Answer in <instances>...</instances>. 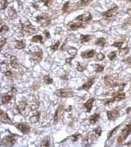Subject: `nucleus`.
<instances>
[{
	"mask_svg": "<svg viewBox=\"0 0 131 147\" xmlns=\"http://www.w3.org/2000/svg\"><path fill=\"white\" fill-rule=\"evenodd\" d=\"M126 97V94L124 92H115L112 94V98L111 99H109L108 101H107L105 103V105H108V104H110L111 103H113L115 101H122L123 99H125Z\"/></svg>",
	"mask_w": 131,
	"mask_h": 147,
	"instance_id": "20e7f679",
	"label": "nucleus"
},
{
	"mask_svg": "<svg viewBox=\"0 0 131 147\" xmlns=\"http://www.w3.org/2000/svg\"><path fill=\"white\" fill-rule=\"evenodd\" d=\"M9 28L8 27V26H7L6 25H4L3 26L1 27V33H4L6 32H9Z\"/></svg>",
	"mask_w": 131,
	"mask_h": 147,
	"instance_id": "ea45409f",
	"label": "nucleus"
},
{
	"mask_svg": "<svg viewBox=\"0 0 131 147\" xmlns=\"http://www.w3.org/2000/svg\"><path fill=\"white\" fill-rule=\"evenodd\" d=\"M22 30L28 35H31L36 32V29L32 26L29 21H26L24 23H21Z\"/></svg>",
	"mask_w": 131,
	"mask_h": 147,
	"instance_id": "423d86ee",
	"label": "nucleus"
},
{
	"mask_svg": "<svg viewBox=\"0 0 131 147\" xmlns=\"http://www.w3.org/2000/svg\"><path fill=\"white\" fill-rule=\"evenodd\" d=\"M44 82H45V84L49 85L53 84V80L52 78L50 77L49 75H45L44 76Z\"/></svg>",
	"mask_w": 131,
	"mask_h": 147,
	"instance_id": "2f4dec72",
	"label": "nucleus"
},
{
	"mask_svg": "<svg viewBox=\"0 0 131 147\" xmlns=\"http://www.w3.org/2000/svg\"><path fill=\"white\" fill-rule=\"evenodd\" d=\"M131 133V123L127 124L125 126V127L121 130L119 136L117 137V142L119 143H121L123 142L124 140L128 137V136Z\"/></svg>",
	"mask_w": 131,
	"mask_h": 147,
	"instance_id": "f257e3e1",
	"label": "nucleus"
},
{
	"mask_svg": "<svg viewBox=\"0 0 131 147\" xmlns=\"http://www.w3.org/2000/svg\"><path fill=\"white\" fill-rule=\"evenodd\" d=\"M120 126V125H118V126H117V127H115V128H114V129H113V130H112L111 131H109V132H108V139H109L110 138V137H111L112 135H113V134H114V132H116L117 130V129H118V128H119Z\"/></svg>",
	"mask_w": 131,
	"mask_h": 147,
	"instance_id": "58836bf2",
	"label": "nucleus"
},
{
	"mask_svg": "<svg viewBox=\"0 0 131 147\" xmlns=\"http://www.w3.org/2000/svg\"><path fill=\"white\" fill-rule=\"evenodd\" d=\"M129 51V48L128 47H126L124 48H119V55L120 56H123L127 55Z\"/></svg>",
	"mask_w": 131,
	"mask_h": 147,
	"instance_id": "c756f323",
	"label": "nucleus"
},
{
	"mask_svg": "<svg viewBox=\"0 0 131 147\" xmlns=\"http://www.w3.org/2000/svg\"><path fill=\"white\" fill-rule=\"evenodd\" d=\"M60 42L59 41H57V42H55L53 45H51V46H50V48H51L53 50H54V51L57 50L59 48V45H60Z\"/></svg>",
	"mask_w": 131,
	"mask_h": 147,
	"instance_id": "4c0bfd02",
	"label": "nucleus"
},
{
	"mask_svg": "<svg viewBox=\"0 0 131 147\" xmlns=\"http://www.w3.org/2000/svg\"><path fill=\"white\" fill-rule=\"evenodd\" d=\"M41 1L44 3L45 6L49 7V5L51 4V3L52 2V0H41Z\"/></svg>",
	"mask_w": 131,
	"mask_h": 147,
	"instance_id": "37998d69",
	"label": "nucleus"
},
{
	"mask_svg": "<svg viewBox=\"0 0 131 147\" xmlns=\"http://www.w3.org/2000/svg\"><path fill=\"white\" fill-rule=\"evenodd\" d=\"M1 10H4V9L7 7V6L8 4L7 0H4L3 3H1Z\"/></svg>",
	"mask_w": 131,
	"mask_h": 147,
	"instance_id": "c03bdc74",
	"label": "nucleus"
},
{
	"mask_svg": "<svg viewBox=\"0 0 131 147\" xmlns=\"http://www.w3.org/2000/svg\"><path fill=\"white\" fill-rule=\"evenodd\" d=\"M105 58V56L102 53H100L99 54H97V58L99 61H102V60H103Z\"/></svg>",
	"mask_w": 131,
	"mask_h": 147,
	"instance_id": "a18cd8bd",
	"label": "nucleus"
},
{
	"mask_svg": "<svg viewBox=\"0 0 131 147\" xmlns=\"http://www.w3.org/2000/svg\"><path fill=\"white\" fill-rule=\"evenodd\" d=\"M123 61L126 62L128 63V64H131V57H128V58H127L126 59L123 60Z\"/></svg>",
	"mask_w": 131,
	"mask_h": 147,
	"instance_id": "3c124183",
	"label": "nucleus"
},
{
	"mask_svg": "<svg viewBox=\"0 0 131 147\" xmlns=\"http://www.w3.org/2000/svg\"><path fill=\"white\" fill-rule=\"evenodd\" d=\"M6 42H7V39L6 38H2V39H1V50L3 48V47L5 45Z\"/></svg>",
	"mask_w": 131,
	"mask_h": 147,
	"instance_id": "de8ad7c7",
	"label": "nucleus"
},
{
	"mask_svg": "<svg viewBox=\"0 0 131 147\" xmlns=\"http://www.w3.org/2000/svg\"><path fill=\"white\" fill-rule=\"evenodd\" d=\"M118 6H115L114 7H112V9H110L106 11V12L103 13V16H104L106 18H111L112 16L115 15L117 13V10H118Z\"/></svg>",
	"mask_w": 131,
	"mask_h": 147,
	"instance_id": "f3484780",
	"label": "nucleus"
},
{
	"mask_svg": "<svg viewBox=\"0 0 131 147\" xmlns=\"http://www.w3.org/2000/svg\"><path fill=\"white\" fill-rule=\"evenodd\" d=\"M106 114L109 121H115L120 117V113L117 109L112 110L111 111H107Z\"/></svg>",
	"mask_w": 131,
	"mask_h": 147,
	"instance_id": "f8f14e48",
	"label": "nucleus"
},
{
	"mask_svg": "<svg viewBox=\"0 0 131 147\" xmlns=\"http://www.w3.org/2000/svg\"><path fill=\"white\" fill-rule=\"evenodd\" d=\"M13 98V95H10V94H6V95H3L1 98V102L3 104H6L8 103L12 100Z\"/></svg>",
	"mask_w": 131,
	"mask_h": 147,
	"instance_id": "5701e85b",
	"label": "nucleus"
},
{
	"mask_svg": "<svg viewBox=\"0 0 131 147\" xmlns=\"http://www.w3.org/2000/svg\"><path fill=\"white\" fill-rule=\"evenodd\" d=\"M67 42V41H65V42H64V44H63V45H62V47H60V50H62V51H64V50H65V48H65V42Z\"/></svg>",
	"mask_w": 131,
	"mask_h": 147,
	"instance_id": "864d4df0",
	"label": "nucleus"
},
{
	"mask_svg": "<svg viewBox=\"0 0 131 147\" xmlns=\"http://www.w3.org/2000/svg\"><path fill=\"white\" fill-rule=\"evenodd\" d=\"M92 18V16L90 12H86L85 13H84L83 14L81 15H79V16H77L76 19V20L80 21V22H88L89 21L91 20Z\"/></svg>",
	"mask_w": 131,
	"mask_h": 147,
	"instance_id": "ddd939ff",
	"label": "nucleus"
},
{
	"mask_svg": "<svg viewBox=\"0 0 131 147\" xmlns=\"http://www.w3.org/2000/svg\"><path fill=\"white\" fill-rule=\"evenodd\" d=\"M100 114H96L95 113L92 115H91L89 118V123L92 125H94L97 123V122L98 121V120L100 119Z\"/></svg>",
	"mask_w": 131,
	"mask_h": 147,
	"instance_id": "4be33fe9",
	"label": "nucleus"
},
{
	"mask_svg": "<svg viewBox=\"0 0 131 147\" xmlns=\"http://www.w3.org/2000/svg\"><path fill=\"white\" fill-rule=\"evenodd\" d=\"M43 56V52L41 50L32 53L30 54V59L36 64H38L42 61Z\"/></svg>",
	"mask_w": 131,
	"mask_h": 147,
	"instance_id": "9b49d317",
	"label": "nucleus"
},
{
	"mask_svg": "<svg viewBox=\"0 0 131 147\" xmlns=\"http://www.w3.org/2000/svg\"><path fill=\"white\" fill-rule=\"evenodd\" d=\"M127 1H131V0H127Z\"/></svg>",
	"mask_w": 131,
	"mask_h": 147,
	"instance_id": "13d9d810",
	"label": "nucleus"
},
{
	"mask_svg": "<svg viewBox=\"0 0 131 147\" xmlns=\"http://www.w3.org/2000/svg\"><path fill=\"white\" fill-rule=\"evenodd\" d=\"M106 39L105 38L102 37V38H99L97 39L96 42V45L103 47L106 44Z\"/></svg>",
	"mask_w": 131,
	"mask_h": 147,
	"instance_id": "a878e982",
	"label": "nucleus"
},
{
	"mask_svg": "<svg viewBox=\"0 0 131 147\" xmlns=\"http://www.w3.org/2000/svg\"><path fill=\"white\" fill-rule=\"evenodd\" d=\"M95 53H96V51L94 50H91L83 51V52H82L80 56L83 59H89L92 58L94 56Z\"/></svg>",
	"mask_w": 131,
	"mask_h": 147,
	"instance_id": "a211bd4d",
	"label": "nucleus"
},
{
	"mask_svg": "<svg viewBox=\"0 0 131 147\" xmlns=\"http://www.w3.org/2000/svg\"><path fill=\"white\" fill-rule=\"evenodd\" d=\"M128 23H129V24H130L131 25V19H129V21H128Z\"/></svg>",
	"mask_w": 131,
	"mask_h": 147,
	"instance_id": "4d7b16f0",
	"label": "nucleus"
},
{
	"mask_svg": "<svg viewBox=\"0 0 131 147\" xmlns=\"http://www.w3.org/2000/svg\"><path fill=\"white\" fill-rule=\"evenodd\" d=\"M123 44V42H115L113 44H112V46H114L115 47H117L119 48H121V47Z\"/></svg>",
	"mask_w": 131,
	"mask_h": 147,
	"instance_id": "79ce46f5",
	"label": "nucleus"
},
{
	"mask_svg": "<svg viewBox=\"0 0 131 147\" xmlns=\"http://www.w3.org/2000/svg\"><path fill=\"white\" fill-rule=\"evenodd\" d=\"M10 65L13 68L15 69H18L19 67V64L18 62L17 58L15 56H11L10 58Z\"/></svg>",
	"mask_w": 131,
	"mask_h": 147,
	"instance_id": "aec40b11",
	"label": "nucleus"
},
{
	"mask_svg": "<svg viewBox=\"0 0 131 147\" xmlns=\"http://www.w3.org/2000/svg\"><path fill=\"white\" fill-rule=\"evenodd\" d=\"M14 126L19 130L21 132H22L24 134H28L30 131L31 127L27 123L21 122V123H15L13 124Z\"/></svg>",
	"mask_w": 131,
	"mask_h": 147,
	"instance_id": "6e6552de",
	"label": "nucleus"
},
{
	"mask_svg": "<svg viewBox=\"0 0 131 147\" xmlns=\"http://www.w3.org/2000/svg\"><path fill=\"white\" fill-rule=\"evenodd\" d=\"M55 95L59 98H70L73 96V92L71 89L67 88H61L56 91Z\"/></svg>",
	"mask_w": 131,
	"mask_h": 147,
	"instance_id": "39448f33",
	"label": "nucleus"
},
{
	"mask_svg": "<svg viewBox=\"0 0 131 147\" xmlns=\"http://www.w3.org/2000/svg\"><path fill=\"white\" fill-rule=\"evenodd\" d=\"M74 58V57H71V58H68L66 59L65 62L67 64H70V65H71V61Z\"/></svg>",
	"mask_w": 131,
	"mask_h": 147,
	"instance_id": "8fccbe9b",
	"label": "nucleus"
},
{
	"mask_svg": "<svg viewBox=\"0 0 131 147\" xmlns=\"http://www.w3.org/2000/svg\"><path fill=\"white\" fill-rule=\"evenodd\" d=\"M40 115H41V112L40 111H38L36 113H35L33 116L30 118L29 121H30L31 123L32 124H35V123L38 122L40 118Z\"/></svg>",
	"mask_w": 131,
	"mask_h": 147,
	"instance_id": "412c9836",
	"label": "nucleus"
},
{
	"mask_svg": "<svg viewBox=\"0 0 131 147\" xmlns=\"http://www.w3.org/2000/svg\"><path fill=\"white\" fill-rule=\"evenodd\" d=\"M91 38L92 37L89 35H80V40L82 43H84V42H89L91 39Z\"/></svg>",
	"mask_w": 131,
	"mask_h": 147,
	"instance_id": "c85d7f7f",
	"label": "nucleus"
},
{
	"mask_svg": "<svg viewBox=\"0 0 131 147\" xmlns=\"http://www.w3.org/2000/svg\"><path fill=\"white\" fill-rule=\"evenodd\" d=\"M127 13L129 15L131 16V9H127Z\"/></svg>",
	"mask_w": 131,
	"mask_h": 147,
	"instance_id": "5fc2aeb1",
	"label": "nucleus"
},
{
	"mask_svg": "<svg viewBox=\"0 0 131 147\" xmlns=\"http://www.w3.org/2000/svg\"><path fill=\"white\" fill-rule=\"evenodd\" d=\"M104 82H105V85L108 87H115L120 85L118 82L115 81L114 77L111 76H108V75L105 76L104 77Z\"/></svg>",
	"mask_w": 131,
	"mask_h": 147,
	"instance_id": "1a4fd4ad",
	"label": "nucleus"
},
{
	"mask_svg": "<svg viewBox=\"0 0 131 147\" xmlns=\"http://www.w3.org/2000/svg\"><path fill=\"white\" fill-rule=\"evenodd\" d=\"M18 110L19 111V113L23 116L26 117L28 115L30 110H31L30 107L28 106L26 102L25 101H20L19 104L17 106Z\"/></svg>",
	"mask_w": 131,
	"mask_h": 147,
	"instance_id": "7ed1b4c3",
	"label": "nucleus"
},
{
	"mask_svg": "<svg viewBox=\"0 0 131 147\" xmlns=\"http://www.w3.org/2000/svg\"><path fill=\"white\" fill-rule=\"evenodd\" d=\"M44 35H45V36L47 38H50V33L47 30L44 31Z\"/></svg>",
	"mask_w": 131,
	"mask_h": 147,
	"instance_id": "603ef678",
	"label": "nucleus"
},
{
	"mask_svg": "<svg viewBox=\"0 0 131 147\" xmlns=\"http://www.w3.org/2000/svg\"><path fill=\"white\" fill-rule=\"evenodd\" d=\"M95 99L94 98H91V99H88L85 103L83 104V106L86 110V112L90 113L91 111L92 108V105L94 102Z\"/></svg>",
	"mask_w": 131,
	"mask_h": 147,
	"instance_id": "6ab92c4d",
	"label": "nucleus"
},
{
	"mask_svg": "<svg viewBox=\"0 0 131 147\" xmlns=\"http://www.w3.org/2000/svg\"><path fill=\"white\" fill-rule=\"evenodd\" d=\"M25 44L24 41L23 40L15 41V47L16 49L18 50L23 49V48H25Z\"/></svg>",
	"mask_w": 131,
	"mask_h": 147,
	"instance_id": "b1692460",
	"label": "nucleus"
},
{
	"mask_svg": "<svg viewBox=\"0 0 131 147\" xmlns=\"http://www.w3.org/2000/svg\"><path fill=\"white\" fill-rule=\"evenodd\" d=\"M63 111H64V105H60L58 107L57 109L56 110L55 113L54 115V121L55 124H57L59 121L60 118L62 115Z\"/></svg>",
	"mask_w": 131,
	"mask_h": 147,
	"instance_id": "2eb2a0df",
	"label": "nucleus"
},
{
	"mask_svg": "<svg viewBox=\"0 0 131 147\" xmlns=\"http://www.w3.org/2000/svg\"><path fill=\"white\" fill-rule=\"evenodd\" d=\"M16 142V139L12 135H7L2 139L1 145L4 147H13Z\"/></svg>",
	"mask_w": 131,
	"mask_h": 147,
	"instance_id": "0eeeda50",
	"label": "nucleus"
},
{
	"mask_svg": "<svg viewBox=\"0 0 131 147\" xmlns=\"http://www.w3.org/2000/svg\"><path fill=\"white\" fill-rule=\"evenodd\" d=\"M8 15L9 16L12 18H14L16 17L17 16V12H16V10H15L13 7H10L8 10Z\"/></svg>",
	"mask_w": 131,
	"mask_h": 147,
	"instance_id": "bb28decb",
	"label": "nucleus"
},
{
	"mask_svg": "<svg viewBox=\"0 0 131 147\" xmlns=\"http://www.w3.org/2000/svg\"><path fill=\"white\" fill-rule=\"evenodd\" d=\"M4 75L6 76H7V77H12V72H11V71H5L4 73Z\"/></svg>",
	"mask_w": 131,
	"mask_h": 147,
	"instance_id": "09e8293b",
	"label": "nucleus"
},
{
	"mask_svg": "<svg viewBox=\"0 0 131 147\" xmlns=\"http://www.w3.org/2000/svg\"><path fill=\"white\" fill-rule=\"evenodd\" d=\"M104 70V66L100 65V64H95L94 65V70L96 73H100L102 72Z\"/></svg>",
	"mask_w": 131,
	"mask_h": 147,
	"instance_id": "473e14b6",
	"label": "nucleus"
},
{
	"mask_svg": "<svg viewBox=\"0 0 131 147\" xmlns=\"http://www.w3.org/2000/svg\"><path fill=\"white\" fill-rule=\"evenodd\" d=\"M86 67L82 66V64H81V63L79 62H77V71H80V72H83L85 70H86Z\"/></svg>",
	"mask_w": 131,
	"mask_h": 147,
	"instance_id": "f704fd0d",
	"label": "nucleus"
},
{
	"mask_svg": "<svg viewBox=\"0 0 131 147\" xmlns=\"http://www.w3.org/2000/svg\"><path fill=\"white\" fill-rule=\"evenodd\" d=\"M93 0H82L81 2H80V4L82 6H87L89 4V3H91Z\"/></svg>",
	"mask_w": 131,
	"mask_h": 147,
	"instance_id": "a19ab883",
	"label": "nucleus"
},
{
	"mask_svg": "<svg viewBox=\"0 0 131 147\" xmlns=\"http://www.w3.org/2000/svg\"><path fill=\"white\" fill-rule=\"evenodd\" d=\"M116 56H117V53L115 51H112V52L110 53H109V54L108 55V57L109 58V60H111V61L114 60V59L116 58Z\"/></svg>",
	"mask_w": 131,
	"mask_h": 147,
	"instance_id": "e433bc0d",
	"label": "nucleus"
},
{
	"mask_svg": "<svg viewBox=\"0 0 131 147\" xmlns=\"http://www.w3.org/2000/svg\"><path fill=\"white\" fill-rule=\"evenodd\" d=\"M36 22L41 25V26L43 27L48 26L51 23V18H50L48 14H41L40 15H38L36 17Z\"/></svg>",
	"mask_w": 131,
	"mask_h": 147,
	"instance_id": "f03ea898",
	"label": "nucleus"
},
{
	"mask_svg": "<svg viewBox=\"0 0 131 147\" xmlns=\"http://www.w3.org/2000/svg\"><path fill=\"white\" fill-rule=\"evenodd\" d=\"M0 119H1V122L4 123V124H10V125L13 124L10 118L8 116L7 113H5L2 110H1V111H0Z\"/></svg>",
	"mask_w": 131,
	"mask_h": 147,
	"instance_id": "4468645a",
	"label": "nucleus"
},
{
	"mask_svg": "<svg viewBox=\"0 0 131 147\" xmlns=\"http://www.w3.org/2000/svg\"><path fill=\"white\" fill-rule=\"evenodd\" d=\"M80 134H73L71 136V140L73 142L77 141V140L79 139V137L80 136Z\"/></svg>",
	"mask_w": 131,
	"mask_h": 147,
	"instance_id": "49530a36",
	"label": "nucleus"
},
{
	"mask_svg": "<svg viewBox=\"0 0 131 147\" xmlns=\"http://www.w3.org/2000/svg\"><path fill=\"white\" fill-rule=\"evenodd\" d=\"M50 138L49 136H47L42 139L41 141V147H50Z\"/></svg>",
	"mask_w": 131,
	"mask_h": 147,
	"instance_id": "cd10ccee",
	"label": "nucleus"
},
{
	"mask_svg": "<svg viewBox=\"0 0 131 147\" xmlns=\"http://www.w3.org/2000/svg\"><path fill=\"white\" fill-rule=\"evenodd\" d=\"M69 6H70V2L67 1L63 5V7L62 8V10L63 13H67L68 10L69 9Z\"/></svg>",
	"mask_w": 131,
	"mask_h": 147,
	"instance_id": "72a5a7b5",
	"label": "nucleus"
},
{
	"mask_svg": "<svg viewBox=\"0 0 131 147\" xmlns=\"http://www.w3.org/2000/svg\"><path fill=\"white\" fill-rule=\"evenodd\" d=\"M131 107H129V108H127V110H126V113H127V114H129V112H130V111H131Z\"/></svg>",
	"mask_w": 131,
	"mask_h": 147,
	"instance_id": "6e6d98bb",
	"label": "nucleus"
},
{
	"mask_svg": "<svg viewBox=\"0 0 131 147\" xmlns=\"http://www.w3.org/2000/svg\"><path fill=\"white\" fill-rule=\"evenodd\" d=\"M93 131L96 133V135L98 136H101V134H102V130L100 127H97L96 128L94 129Z\"/></svg>",
	"mask_w": 131,
	"mask_h": 147,
	"instance_id": "c9c22d12",
	"label": "nucleus"
},
{
	"mask_svg": "<svg viewBox=\"0 0 131 147\" xmlns=\"http://www.w3.org/2000/svg\"><path fill=\"white\" fill-rule=\"evenodd\" d=\"M94 80H95V77H91L90 79H88L86 82L82 86H81L80 88H78L79 90H86V91H88L90 89V88L91 87L92 85L94 84Z\"/></svg>",
	"mask_w": 131,
	"mask_h": 147,
	"instance_id": "dca6fc26",
	"label": "nucleus"
},
{
	"mask_svg": "<svg viewBox=\"0 0 131 147\" xmlns=\"http://www.w3.org/2000/svg\"><path fill=\"white\" fill-rule=\"evenodd\" d=\"M83 27V22L79 21L75 19L74 21H73L71 22H70L67 24V29L69 30L74 31L77 30L79 28Z\"/></svg>",
	"mask_w": 131,
	"mask_h": 147,
	"instance_id": "9d476101",
	"label": "nucleus"
},
{
	"mask_svg": "<svg viewBox=\"0 0 131 147\" xmlns=\"http://www.w3.org/2000/svg\"><path fill=\"white\" fill-rule=\"evenodd\" d=\"M67 52H68L69 55L74 57L75 56L77 55V49L76 47H69L68 49H67Z\"/></svg>",
	"mask_w": 131,
	"mask_h": 147,
	"instance_id": "393cba45",
	"label": "nucleus"
},
{
	"mask_svg": "<svg viewBox=\"0 0 131 147\" xmlns=\"http://www.w3.org/2000/svg\"><path fill=\"white\" fill-rule=\"evenodd\" d=\"M32 41L35 42H40L42 44L43 43V38L41 35H35L32 38Z\"/></svg>",
	"mask_w": 131,
	"mask_h": 147,
	"instance_id": "7c9ffc66",
	"label": "nucleus"
}]
</instances>
